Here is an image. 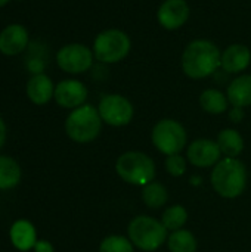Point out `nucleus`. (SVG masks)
<instances>
[{"mask_svg": "<svg viewBox=\"0 0 251 252\" xmlns=\"http://www.w3.org/2000/svg\"><path fill=\"white\" fill-rule=\"evenodd\" d=\"M222 52L216 43L207 38H195L182 52L180 66L191 80H203L213 75L220 68Z\"/></svg>", "mask_w": 251, "mask_h": 252, "instance_id": "1", "label": "nucleus"}, {"mask_svg": "<svg viewBox=\"0 0 251 252\" xmlns=\"http://www.w3.org/2000/svg\"><path fill=\"white\" fill-rule=\"evenodd\" d=\"M247 167L238 158H222L212 170L210 182L215 192L225 199H235L247 189Z\"/></svg>", "mask_w": 251, "mask_h": 252, "instance_id": "2", "label": "nucleus"}, {"mask_svg": "<svg viewBox=\"0 0 251 252\" xmlns=\"http://www.w3.org/2000/svg\"><path fill=\"white\" fill-rule=\"evenodd\" d=\"M117 176L133 186H145L155 180L157 168L154 159L141 151H127L115 161Z\"/></svg>", "mask_w": 251, "mask_h": 252, "instance_id": "3", "label": "nucleus"}, {"mask_svg": "<svg viewBox=\"0 0 251 252\" xmlns=\"http://www.w3.org/2000/svg\"><path fill=\"white\" fill-rule=\"evenodd\" d=\"M102 118L98 108L84 103L72 109L65 120V133L75 143H90L98 139L102 131Z\"/></svg>", "mask_w": 251, "mask_h": 252, "instance_id": "4", "label": "nucleus"}, {"mask_svg": "<svg viewBox=\"0 0 251 252\" xmlns=\"http://www.w3.org/2000/svg\"><path fill=\"white\" fill-rule=\"evenodd\" d=\"M167 229L151 216H136L127 226V238L135 248L143 252H155L167 242Z\"/></svg>", "mask_w": 251, "mask_h": 252, "instance_id": "5", "label": "nucleus"}, {"mask_svg": "<svg viewBox=\"0 0 251 252\" xmlns=\"http://www.w3.org/2000/svg\"><path fill=\"white\" fill-rule=\"evenodd\" d=\"M92 50L96 61L102 63H118L129 56L132 38L120 28H108L95 37Z\"/></svg>", "mask_w": 251, "mask_h": 252, "instance_id": "6", "label": "nucleus"}, {"mask_svg": "<svg viewBox=\"0 0 251 252\" xmlns=\"http://www.w3.org/2000/svg\"><path fill=\"white\" fill-rule=\"evenodd\" d=\"M151 142L155 149L169 157L180 154L188 145V133L182 123L173 118H163L152 127Z\"/></svg>", "mask_w": 251, "mask_h": 252, "instance_id": "7", "label": "nucleus"}, {"mask_svg": "<svg viewBox=\"0 0 251 252\" xmlns=\"http://www.w3.org/2000/svg\"><path fill=\"white\" fill-rule=\"evenodd\" d=\"M99 115L102 121L111 127H124L129 126L135 117L133 103L120 93L105 94L98 105Z\"/></svg>", "mask_w": 251, "mask_h": 252, "instance_id": "8", "label": "nucleus"}, {"mask_svg": "<svg viewBox=\"0 0 251 252\" xmlns=\"http://www.w3.org/2000/svg\"><path fill=\"white\" fill-rule=\"evenodd\" d=\"M93 50L81 43L65 44L56 53L58 66L68 74H83L89 71L93 65Z\"/></svg>", "mask_w": 251, "mask_h": 252, "instance_id": "9", "label": "nucleus"}, {"mask_svg": "<svg viewBox=\"0 0 251 252\" xmlns=\"http://www.w3.org/2000/svg\"><path fill=\"white\" fill-rule=\"evenodd\" d=\"M222 157L217 142L212 139H197L186 148V159L197 168H213Z\"/></svg>", "mask_w": 251, "mask_h": 252, "instance_id": "10", "label": "nucleus"}, {"mask_svg": "<svg viewBox=\"0 0 251 252\" xmlns=\"http://www.w3.org/2000/svg\"><path fill=\"white\" fill-rule=\"evenodd\" d=\"M191 18V6L186 0H164L157 9V22L167 31L182 28Z\"/></svg>", "mask_w": 251, "mask_h": 252, "instance_id": "11", "label": "nucleus"}, {"mask_svg": "<svg viewBox=\"0 0 251 252\" xmlns=\"http://www.w3.org/2000/svg\"><path fill=\"white\" fill-rule=\"evenodd\" d=\"M89 96V90L86 87L84 83L74 80V78H68V80H62L55 86V102L65 109H75L80 108L86 103Z\"/></svg>", "mask_w": 251, "mask_h": 252, "instance_id": "12", "label": "nucleus"}, {"mask_svg": "<svg viewBox=\"0 0 251 252\" xmlns=\"http://www.w3.org/2000/svg\"><path fill=\"white\" fill-rule=\"evenodd\" d=\"M251 63V50L243 43H232L220 56V68L228 74H243Z\"/></svg>", "mask_w": 251, "mask_h": 252, "instance_id": "13", "label": "nucleus"}, {"mask_svg": "<svg viewBox=\"0 0 251 252\" xmlns=\"http://www.w3.org/2000/svg\"><path fill=\"white\" fill-rule=\"evenodd\" d=\"M28 41H30L28 31L22 25L19 24L7 25L0 32V52L6 56L19 55L21 52L25 50Z\"/></svg>", "mask_w": 251, "mask_h": 252, "instance_id": "14", "label": "nucleus"}, {"mask_svg": "<svg viewBox=\"0 0 251 252\" xmlns=\"http://www.w3.org/2000/svg\"><path fill=\"white\" fill-rule=\"evenodd\" d=\"M9 239L15 250L19 252L31 251L36 245L37 239V230L34 224L28 220H16L10 229H9Z\"/></svg>", "mask_w": 251, "mask_h": 252, "instance_id": "15", "label": "nucleus"}, {"mask_svg": "<svg viewBox=\"0 0 251 252\" xmlns=\"http://www.w3.org/2000/svg\"><path fill=\"white\" fill-rule=\"evenodd\" d=\"M27 97L38 106L49 103L55 96V84L46 74L40 72L33 75L27 83Z\"/></svg>", "mask_w": 251, "mask_h": 252, "instance_id": "16", "label": "nucleus"}, {"mask_svg": "<svg viewBox=\"0 0 251 252\" xmlns=\"http://www.w3.org/2000/svg\"><path fill=\"white\" fill-rule=\"evenodd\" d=\"M226 96L231 106H251V74L237 75L226 89Z\"/></svg>", "mask_w": 251, "mask_h": 252, "instance_id": "17", "label": "nucleus"}, {"mask_svg": "<svg viewBox=\"0 0 251 252\" xmlns=\"http://www.w3.org/2000/svg\"><path fill=\"white\" fill-rule=\"evenodd\" d=\"M220 152L225 158H238L244 151V139L235 128H223L216 139Z\"/></svg>", "mask_w": 251, "mask_h": 252, "instance_id": "18", "label": "nucleus"}, {"mask_svg": "<svg viewBox=\"0 0 251 252\" xmlns=\"http://www.w3.org/2000/svg\"><path fill=\"white\" fill-rule=\"evenodd\" d=\"M229 100L226 93L219 89H206L200 94V106L210 115H222L229 111Z\"/></svg>", "mask_w": 251, "mask_h": 252, "instance_id": "19", "label": "nucleus"}, {"mask_svg": "<svg viewBox=\"0 0 251 252\" xmlns=\"http://www.w3.org/2000/svg\"><path fill=\"white\" fill-rule=\"evenodd\" d=\"M22 170L19 164L7 155H0V190H10L19 185Z\"/></svg>", "mask_w": 251, "mask_h": 252, "instance_id": "20", "label": "nucleus"}, {"mask_svg": "<svg viewBox=\"0 0 251 252\" xmlns=\"http://www.w3.org/2000/svg\"><path fill=\"white\" fill-rule=\"evenodd\" d=\"M142 201L151 210L163 208L169 201V190L160 182H151L142 188Z\"/></svg>", "mask_w": 251, "mask_h": 252, "instance_id": "21", "label": "nucleus"}, {"mask_svg": "<svg viewBox=\"0 0 251 252\" xmlns=\"http://www.w3.org/2000/svg\"><path fill=\"white\" fill-rule=\"evenodd\" d=\"M166 244L170 252H197L198 250V242L195 235L186 229L172 232Z\"/></svg>", "mask_w": 251, "mask_h": 252, "instance_id": "22", "label": "nucleus"}, {"mask_svg": "<svg viewBox=\"0 0 251 252\" xmlns=\"http://www.w3.org/2000/svg\"><path fill=\"white\" fill-rule=\"evenodd\" d=\"M188 221V211L183 205H172L167 207L161 216V223L169 232H176L185 227Z\"/></svg>", "mask_w": 251, "mask_h": 252, "instance_id": "23", "label": "nucleus"}, {"mask_svg": "<svg viewBox=\"0 0 251 252\" xmlns=\"http://www.w3.org/2000/svg\"><path fill=\"white\" fill-rule=\"evenodd\" d=\"M99 252H135V247L127 236L109 235L101 241Z\"/></svg>", "mask_w": 251, "mask_h": 252, "instance_id": "24", "label": "nucleus"}, {"mask_svg": "<svg viewBox=\"0 0 251 252\" xmlns=\"http://www.w3.org/2000/svg\"><path fill=\"white\" fill-rule=\"evenodd\" d=\"M164 167L166 171L172 176V177H182L186 173L188 168V159L183 158L180 154L176 155H169L164 161Z\"/></svg>", "mask_w": 251, "mask_h": 252, "instance_id": "25", "label": "nucleus"}, {"mask_svg": "<svg viewBox=\"0 0 251 252\" xmlns=\"http://www.w3.org/2000/svg\"><path fill=\"white\" fill-rule=\"evenodd\" d=\"M228 115H229V120L234 123V124H240L244 117H246V112H244V108H238V106H232L229 111H228Z\"/></svg>", "mask_w": 251, "mask_h": 252, "instance_id": "26", "label": "nucleus"}, {"mask_svg": "<svg viewBox=\"0 0 251 252\" xmlns=\"http://www.w3.org/2000/svg\"><path fill=\"white\" fill-rule=\"evenodd\" d=\"M33 251L34 252H55V247H53V245H52L49 241H46V239H38V241L36 242V245H34Z\"/></svg>", "mask_w": 251, "mask_h": 252, "instance_id": "27", "label": "nucleus"}, {"mask_svg": "<svg viewBox=\"0 0 251 252\" xmlns=\"http://www.w3.org/2000/svg\"><path fill=\"white\" fill-rule=\"evenodd\" d=\"M6 139H7V128H6V123H4V120L0 117V151H1V148L4 146V143H6Z\"/></svg>", "mask_w": 251, "mask_h": 252, "instance_id": "28", "label": "nucleus"}, {"mask_svg": "<svg viewBox=\"0 0 251 252\" xmlns=\"http://www.w3.org/2000/svg\"><path fill=\"white\" fill-rule=\"evenodd\" d=\"M9 1H10V0H0V7H3V6H4V4H7Z\"/></svg>", "mask_w": 251, "mask_h": 252, "instance_id": "29", "label": "nucleus"}, {"mask_svg": "<svg viewBox=\"0 0 251 252\" xmlns=\"http://www.w3.org/2000/svg\"><path fill=\"white\" fill-rule=\"evenodd\" d=\"M18 1H21V0H18Z\"/></svg>", "mask_w": 251, "mask_h": 252, "instance_id": "30", "label": "nucleus"}]
</instances>
